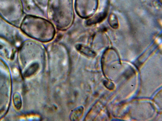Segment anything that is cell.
Listing matches in <instances>:
<instances>
[{
  "label": "cell",
  "mask_w": 162,
  "mask_h": 121,
  "mask_svg": "<svg viewBox=\"0 0 162 121\" xmlns=\"http://www.w3.org/2000/svg\"><path fill=\"white\" fill-rule=\"evenodd\" d=\"M14 102L15 106L18 108H20L21 106V100L19 96H16L14 98Z\"/></svg>",
  "instance_id": "obj_3"
},
{
  "label": "cell",
  "mask_w": 162,
  "mask_h": 121,
  "mask_svg": "<svg viewBox=\"0 0 162 121\" xmlns=\"http://www.w3.org/2000/svg\"><path fill=\"white\" fill-rule=\"evenodd\" d=\"M39 68V66L36 64H34L30 66L25 73L26 76H30L34 74Z\"/></svg>",
  "instance_id": "obj_2"
},
{
  "label": "cell",
  "mask_w": 162,
  "mask_h": 121,
  "mask_svg": "<svg viewBox=\"0 0 162 121\" xmlns=\"http://www.w3.org/2000/svg\"><path fill=\"white\" fill-rule=\"evenodd\" d=\"M83 111L82 107H80L75 110L72 114L71 119L73 120H78L82 116Z\"/></svg>",
  "instance_id": "obj_1"
}]
</instances>
